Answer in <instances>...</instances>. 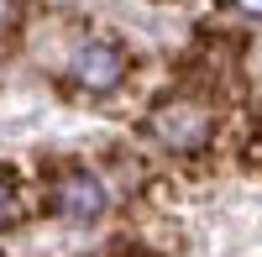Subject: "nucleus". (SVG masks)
Listing matches in <instances>:
<instances>
[{
    "instance_id": "obj_3",
    "label": "nucleus",
    "mask_w": 262,
    "mask_h": 257,
    "mask_svg": "<svg viewBox=\"0 0 262 257\" xmlns=\"http://www.w3.org/2000/svg\"><path fill=\"white\" fill-rule=\"evenodd\" d=\"M69 74H74V84H79L84 95H111L116 84L126 79V53L116 48V42H105V37H90L74 53Z\"/></svg>"
},
{
    "instance_id": "obj_4",
    "label": "nucleus",
    "mask_w": 262,
    "mask_h": 257,
    "mask_svg": "<svg viewBox=\"0 0 262 257\" xmlns=\"http://www.w3.org/2000/svg\"><path fill=\"white\" fill-rule=\"evenodd\" d=\"M16 16H21V0H0V27H11Z\"/></svg>"
},
{
    "instance_id": "obj_1",
    "label": "nucleus",
    "mask_w": 262,
    "mask_h": 257,
    "mask_svg": "<svg viewBox=\"0 0 262 257\" xmlns=\"http://www.w3.org/2000/svg\"><path fill=\"white\" fill-rule=\"evenodd\" d=\"M147 132L158 137L168 153H205L210 137H215V111L205 100H194V95H173L163 105H152Z\"/></svg>"
},
{
    "instance_id": "obj_2",
    "label": "nucleus",
    "mask_w": 262,
    "mask_h": 257,
    "mask_svg": "<svg viewBox=\"0 0 262 257\" xmlns=\"http://www.w3.org/2000/svg\"><path fill=\"white\" fill-rule=\"evenodd\" d=\"M53 210L74 226H95L105 216V184L90 168H63L58 184H53Z\"/></svg>"
},
{
    "instance_id": "obj_5",
    "label": "nucleus",
    "mask_w": 262,
    "mask_h": 257,
    "mask_svg": "<svg viewBox=\"0 0 262 257\" xmlns=\"http://www.w3.org/2000/svg\"><path fill=\"white\" fill-rule=\"evenodd\" d=\"M231 6L242 11V16H257V21H262V0H231Z\"/></svg>"
}]
</instances>
